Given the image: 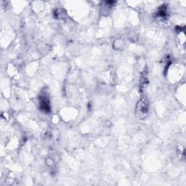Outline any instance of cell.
<instances>
[{
    "instance_id": "2",
    "label": "cell",
    "mask_w": 186,
    "mask_h": 186,
    "mask_svg": "<svg viewBox=\"0 0 186 186\" xmlns=\"http://www.w3.org/2000/svg\"><path fill=\"white\" fill-rule=\"evenodd\" d=\"M47 98L44 96V97H41L40 99V106L41 108L44 109L45 111H49V103L47 101Z\"/></svg>"
},
{
    "instance_id": "1",
    "label": "cell",
    "mask_w": 186,
    "mask_h": 186,
    "mask_svg": "<svg viewBox=\"0 0 186 186\" xmlns=\"http://www.w3.org/2000/svg\"><path fill=\"white\" fill-rule=\"evenodd\" d=\"M148 103L145 100H142L138 103L137 108V113H139L140 117L145 116L148 111Z\"/></svg>"
}]
</instances>
